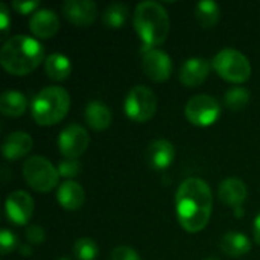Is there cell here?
Returning a JSON list of instances; mask_svg holds the SVG:
<instances>
[{
	"label": "cell",
	"instance_id": "2e32d148",
	"mask_svg": "<svg viewBox=\"0 0 260 260\" xmlns=\"http://www.w3.org/2000/svg\"><path fill=\"white\" fill-rule=\"evenodd\" d=\"M29 29L38 38H50L59 30V18L52 9H38L29 20Z\"/></svg>",
	"mask_w": 260,
	"mask_h": 260
},
{
	"label": "cell",
	"instance_id": "44dd1931",
	"mask_svg": "<svg viewBox=\"0 0 260 260\" xmlns=\"http://www.w3.org/2000/svg\"><path fill=\"white\" fill-rule=\"evenodd\" d=\"M44 72L52 81H64L72 73V62L62 53H50L44 59Z\"/></svg>",
	"mask_w": 260,
	"mask_h": 260
},
{
	"label": "cell",
	"instance_id": "8d00e7d4",
	"mask_svg": "<svg viewBox=\"0 0 260 260\" xmlns=\"http://www.w3.org/2000/svg\"><path fill=\"white\" fill-rule=\"evenodd\" d=\"M204 260H219V259H215V257H209V259H204Z\"/></svg>",
	"mask_w": 260,
	"mask_h": 260
},
{
	"label": "cell",
	"instance_id": "7c38bea8",
	"mask_svg": "<svg viewBox=\"0 0 260 260\" xmlns=\"http://www.w3.org/2000/svg\"><path fill=\"white\" fill-rule=\"evenodd\" d=\"M62 14L72 24L87 27L98 17V5L93 0H67L62 5Z\"/></svg>",
	"mask_w": 260,
	"mask_h": 260
},
{
	"label": "cell",
	"instance_id": "d590c367",
	"mask_svg": "<svg viewBox=\"0 0 260 260\" xmlns=\"http://www.w3.org/2000/svg\"><path fill=\"white\" fill-rule=\"evenodd\" d=\"M58 260H73V259H70V257H61V259H58Z\"/></svg>",
	"mask_w": 260,
	"mask_h": 260
},
{
	"label": "cell",
	"instance_id": "3957f363",
	"mask_svg": "<svg viewBox=\"0 0 260 260\" xmlns=\"http://www.w3.org/2000/svg\"><path fill=\"white\" fill-rule=\"evenodd\" d=\"M134 29L142 40V52L161 46L171 30L168 11L158 2H142L134 11Z\"/></svg>",
	"mask_w": 260,
	"mask_h": 260
},
{
	"label": "cell",
	"instance_id": "603a6c76",
	"mask_svg": "<svg viewBox=\"0 0 260 260\" xmlns=\"http://www.w3.org/2000/svg\"><path fill=\"white\" fill-rule=\"evenodd\" d=\"M195 18L206 29L215 27L221 18V8L218 3H215L212 0L200 2L195 6Z\"/></svg>",
	"mask_w": 260,
	"mask_h": 260
},
{
	"label": "cell",
	"instance_id": "30bf717a",
	"mask_svg": "<svg viewBox=\"0 0 260 260\" xmlns=\"http://www.w3.org/2000/svg\"><path fill=\"white\" fill-rule=\"evenodd\" d=\"M142 69L151 81L165 82L172 75V59L166 52L160 49H152L143 52Z\"/></svg>",
	"mask_w": 260,
	"mask_h": 260
},
{
	"label": "cell",
	"instance_id": "f1b7e54d",
	"mask_svg": "<svg viewBox=\"0 0 260 260\" xmlns=\"http://www.w3.org/2000/svg\"><path fill=\"white\" fill-rule=\"evenodd\" d=\"M26 241L30 245H41L46 241V232L40 225H30L26 229Z\"/></svg>",
	"mask_w": 260,
	"mask_h": 260
},
{
	"label": "cell",
	"instance_id": "836d02e7",
	"mask_svg": "<svg viewBox=\"0 0 260 260\" xmlns=\"http://www.w3.org/2000/svg\"><path fill=\"white\" fill-rule=\"evenodd\" d=\"M18 251L21 253V256L29 257V256L32 254V245H30V244H20Z\"/></svg>",
	"mask_w": 260,
	"mask_h": 260
},
{
	"label": "cell",
	"instance_id": "ba28073f",
	"mask_svg": "<svg viewBox=\"0 0 260 260\" xmlns=\"http://www.w3.org/2000/svg\"><path fill=\"white\" fill-rule=\"evenodd\" d=\"M186 117L195 126H210L221 116V105L210 94H197L186 104Z\"/></svg>",
	"mask_w": 260,
	"mask_h": 260
},
{
	"label": "cell",
	"instance_id": "7a4b0ae2",
	"mask_svg": "<svg viewBox=\"0 0 260 260\" xmlns=\"http://www.w3.org/2000/svg\"><path fill=\"white\" fill-rule=\"evenodd\" d=\"M43 61V44L29 35H14L8 38L0 50L2 67L14 76H26L32 73Z\"/></svg>",
	"mask_w": 260,
	"mask_h": 260
},
{
	"label": "cell",
	"instance_id": "cb8c5ba5",
	"mask_svg": "<svg viewBox=\"0 0 260 260\" xmlns=\"http://www.w3.org/2000/svg\"><path fill=\"white\" fill-rule=\"evenodd\" d=\"M128 18V6L123 3H113L105 8L102 12V21L107 27L119 29L126 23Z\"/></svg>",
	"mask_w": 260,
	"mask_h": 260
},
{
	"label": "cell",
	"instance_id": "83f0119b",
	"mask_svg": "<svg viewBox=\"0 0 260 260\" xmlns=\"http://www.w3.org/2000/svg\"><path fill=\"white\" fill-rule=\"evenodd\" d=\"M18 247H20V244H18L17 236L12 232L3 229L0 232V250H2V254L6 256V254H9L11 251H14Z\"/></svg>",
	"mask_w": 260,
	"mask_h": 260
},
{
	"label": "cell",
	"instance_id": "d4e9b609",
	"mask_svg": "<svg viewBox=\"0 0 260 260\" xmlns=\"http://www.w3.org/2000/svg\"><path fill=\"white\" fill-rule=\"evenodd\" d=\"M225 105L233 111H241L250 102V91L245 87H233L224 96Z\"/></svg>",
	"mask_w": 260,
	"mask_h": 260
},
{
	"label": "cell",
	"instance_id": "52a82bcc",
	"mask_svg": "<svg viewBox=\"0 0 260 260\" xmlns=\"http://www.w3.org/2000/svg\"><path fill=\"white\" fill-rule=\"evenodd\" d=\"M126 116L134 122H146L157 111V98L146 85H136L129 90L123 104Z\"/></svg>",
	"mask_w": 260,
	"mask_h": 260
},
{
	"label": "cell",
	"instance_id": "ac0fdd59",
	"mask_svg": "<svg viewBox=\"0 0 260 260\" xmlns=\"http://www.w3.org/2000/svg\"><path fill=\"white\" fill-rule=\"evenodd\" d=\"M56 201L66 210H78L85 203V192L79 183L67 180L59 184L56 190Z\"/></svg>",
	"mask_w": 260,
	"mask_h": 260
},
{
	"label": "cell",
	"instance_id": "4fadbf2b",
	"mask_svg": "<svg viewBox=\"0 0 260 260\" xmlns=\"http://www.w3.org/2000/svg\"><path fill=\"white\" fill-rule=\"evenodd\" d=\"M145 158H146V163L154 171H165L174 163V158H175L174 145L165 139L154 140L149 143Z\"/></svg>",
	"mask_w": 260,
	"mask_h": 260
},
{
	"label": "cell",
	"instance_id": "e0dca14e",
	"mask_svg": "<svg viewBox=\"0 0 260 260\" xmlns=\"http://www.w3.org/2000/svg\"><path fill=\"white\" fill-rule=\"evenodd\" d=\"M32 146H34V140L27 133L15 131V133H11L5 139V142L2 145V152L6 160L15 161V160L23 158L24 155H27L30 152Z\"/></svg>",
	"mask_w": 260,
	"mask_h": 260
},
{
	"label": "cell",
	"instance_id": "d6986e66",
	"mask_svg": "<svg viewBox=\"0 0 260 260\" xmlns=\"http://www.w3.org/2000/svg\"><path fill=\"white\" fill-rule=\"evenodd\" d=\"M84 117H85L87 125L93 128L94 131H105L111 125V120H113V114L110 108L101 101H91L85 107Z\"/></svg>",
	"mask_w": 260,
	"mask_h": 260
},
{
	"label": "cell",
	"instance_id": "484cf974",
	"mask_svg": "<svg viewBox=\"0 0 260 260\" xmlns=\"http://www.w3.org/2000/svg\"><path fill=\"white\" fill-rule=\"evenodd\" d=\"M73 254L78 260H94L99 254V247L90 238H79L73 244Z\"/></svg>",
	"mask_w": 260,
	"mask_h": 260
},
{
	"label": "cell",
	"instance_id": "1f68e13d",
	"mask_svg": "<svg viewBox=\"0 0 260 260\" xmlns=\"http://www.w3.org/2000/svg\"><path fill=\"white\" fill-rule=\"evenodd\" d=\"M0 29L3 34H6L9 29V11L5 3H0Z\"/></svg>",
	"mask_w": 260,
	"mask_h": 260
},
{
	"label": "cell",
	"instance_id": "6da1fadb",
	"mask_svg": "<svg viewBox=\"0 0 260 260\" xmlns=\"http://www.w3.org/2000/svg\"><path fill=\"white\" fill-rule=\"evenodd\" d=\"M175 209L180 225L187 233H200L209 224L213 209L210 186L203 178H186L177 189Z\"/></svg>",
	"mask_w": 260,
	"mask_h": 260
},
{
	"label": "cell",
	"instance_id": "9c48e42d",
	"mask_svg": "<svg viewBox=\"0 0 260 260\" xmlns=\"http://www.w3.org/2000/svg\"><path fill=\"white\" fill-rule=\"evenodd\" d=\"M90 145V136L81 125H67L58 136V149L66 158L78 160Z\"/></svg>",
	"mask_w": 260,
	"mask_h": 260
},
{
	"label": "cell",
	"instance_id": "4316f807",
	"mask_svg": "<svg viewBox=\"0 0 260 260\" xmlns=\"http://www.w3.org/2000/svg\"><path fill=\"white\" fill-rule=\"evenodd\" d=\"M59 177L64 178H73L76 175L81 174V163L78 160H72V158H66L62 161H59V165L56 166Z\"/></svg>",
	"mask_w": 260,
	"mask_h": 260
},
{
	"label": "cell",
	"instance_id": "f546056e",
	"mask_svg": "<svg viewBox=\"0 0 260 260\" xmlns=\"http://www.w3.org/2000/svg\"><path fill=\"white\" fill-rule=\"evenodd\" d=\"M111 259L113 260H142L139 253L126 245H119L113 250L111 253Z\"/></svg>",
	"mask_w": 260,
	"mask_h": 260
},
{
	"label": "cell",
	"instance_id": "9a60e30c",
	"mask_svg": "<svg viewBox=\"0 0 260 260\" xmlns=\"http://www.w3.org/2000/svg\"><path fill=\"white\" fill-rule=\"evenodd\" d=\"M247 195H248V189H247L245 183L236 177L225 178L219 184V189H218V197H219L221 203L232 209L242 207V204L247 200Z\"/></svg>",
	"mask_w": 260,
	"mask_h": 260
},
{
	"label": "cell",
	"instance_id": "8992f818",
	"mask_svg": "<svg viewBox=\"0 0 260 260\" xmlns=\"http://www.w3.org/2000/svg\"><path fill=\"white\" fill-rule=\"evenodd\" d=\"M23 177L34 190L50 192L58 184V169L43 155H32L23 165Z\"/></svg>",
	"mask_w": 260,
	"mask_h": 260
},
{
	"label": "cell",
	"instance_id": "8fae6325",
	"mask_svg": "<svg viewBox=\"0 0 260 260\" xmlns=\"http://www.w3.org/2000/svg\"><path fill=\"white\" fill-rule=\"evenodd\" d=\"M34 200L32 197L24 192V190H15L11 192L6 198L5 210H6V218L9 222L15 225H24L29 222L34 213Z\"/></svg>",
	"mask_w": 260,
	"mask_h": 260
},
{
	"label": "cell",
	"instance_id": "277c9868",
	"mask_svg": "<svg viewBox=\"0 0 260 260\" xmlns=\"http://www.w3.org/2000/svg\"><path fill=\"white\" fill-rule=\"evenodd\" d=\"M70 108V96L66 88L50 85L43 88L32 101L30 113L41 126H50L61 122Z\"/></svg>",
	"mask_w": 260,
	"mask_h": 260
},
{
	"label": "cell",
	"instance_id": "ffe728a7",
	"mask_svg": "<svg viewBox=\"0 0 260 260\" xmlns=\"http://www.w3.org/2000/svg\"><path fill=\"white\" fill-rule=\"evenodd\" d=\"M221 250L230 256V257H242L247 253H250L251 250V242L250 239L238 232H229L222 236L221 244H219Z\"/></svg>",
	"mask_w": 260,
	"mask_h": 260
},
{
	"label": "cell",
	"instance_id": "5b68a950",
	"mask_svg": "<svg viewBox=\"0 0 260 260\" xmlns=\"http://www.w3.org/2000/svg\"><path fill=\"white\" fill-rule=\"evenodd\" d=\"M212 67L222 79L233 84H244L251 76V64L248 58L238 49L232 47L219 50L212 59Z\"/></svg>",
	"mask_w": 260,
	"mask_h": 260
},
{
	"label": "cell",
	"instance_id": "7402d4cb",
	"mask_svg": "<svg viewBox=\"0 0 260 260\" xmlns=\"http://www.w3.org/2000/svg\"><path fill=\"white\" fill-rule=\"evenodd\" d=\"M26 98L15 90H8L0 96V111L8 117H20L26 111Z\"/></svg>",
	"mask_w": 260,
	"mask_h": 260
},
{
	"label": "cell",
	"instance_id": "4dcf8cb0",
	"mask_svg": "<svg viewBox=\"0 0 260 260\" xmlns=\"http://www.w3.org/2000/svg\"><path fill=\"white\" fill-rule=\"evenodd\" d=\"M38 6H40V2H38V0H32V2H20V0H15V2H12V8H14L18 14H29V12H34Z\"/></svg>",
	"mask_w": 260,
	"mask_h": 260
},
{
	"label": "cell",
	"instance_id": "d6a6232c",
	"mask_svg": "<svg viewBox=\"0 0 260 260\" xmlns=\"http://www.w3.org/2000/svg\"><path fill=\"white\" fill-rule=\"evenodd\" d=\"M253 235H254V241L256 244L260 245V213L256 216L254 224H253Z\"/></svg>",
	"mask_w": 260,
	"mask_h": 260
},
{
	"label": "cell",
	"instance_id": "e575fe53",
	"mask_svg": "<svg viewBox=\"0 0 260 260\" xmlns=\"http://www.w3.org/2000/svg\"><path fill=\"white\" fill-rule=\"evenodd\" d=\"M235 212H236V216L239 218V216H244V210H242V207H239V209H235Z\"/></svg>",
	"mask_w": 260,
	"mask_h": 260
},
{
	"label": "cell",
	"instance_id": "5bb4252c",
	"mask_svg": "<svg viewBox=\"0 0 260 260\" xmlns=\"http://www.w3.org/2000/svg\"><path fill=\"white\" fill-rule=\"evenodd\" d=\"M210 73V64L204 58H189L180 69V82L189 88L201 85Z\"/></svg>",
	"mask_w": 260,
	"mask_h": 260
}]
</instances>
